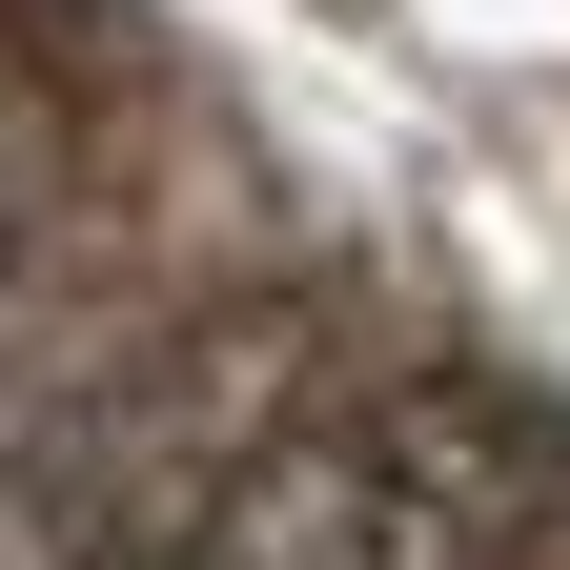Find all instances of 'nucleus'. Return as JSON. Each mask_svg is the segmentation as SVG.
Returning <instances> with one entry per match:
<instances>
[{"label": "nucleus", "instance_id": "nucleus-1", "mask_svg": "<svg viewBox=\"0 0 570 570\" xmlns=\"http://www.w3.org/2000/svg\"><path fill=\"white\" fill-rule=\"evenodd\" d=\"M570 550V428L510 387H367L306 407L164 570H550Z\"/></svg>", "mask_w": 570, "mask_h": 570}, {"label": "nucleus", "instance_id": "nucleus-2", "mask_svg": "<svg viewBox=\"0 0 570 570\" xmlns=\"http://www.w3.org/2000/svg\"><path fill=\"white\" fill-rule=\"evenodd\" d=\"M61 184H82V122H61V82L0 41V449L61 407V387H21V306H41V245H61Z\"/></svg>", "mask_w": 570, "mask_h": 570}]
</instances>
